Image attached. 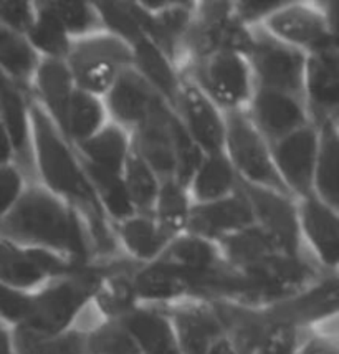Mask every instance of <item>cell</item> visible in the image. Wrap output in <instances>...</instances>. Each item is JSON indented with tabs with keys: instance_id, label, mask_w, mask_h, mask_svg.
Here are the masks:
<instances>
[{
	"instance_id": "obj_1",
	"label": "cell",
	"mask_w": 339,
	"mask_h": 354,
	"mask_svg": "<svg viewBox=\"0 0 339 354\" xmlns=\"http://www.w3.org/2000/svg\"><path fill=\"white\" fill-rule=\"evenodd\" d=\"M30 113L37 183L82 217L90 232L96 262L108 263L125 259L114 240L111 223L96 199L86 169L75 147L32 98Z\"/></svg>"
},
{
	"instance_id": "obj_2",
	"label": "cell",
	"mask_w": 339,
	"mask_h": 354,
	"mask_svg": "<svg viewBox=\"0 0 339 354\" xmlns=\"http://www.w3.org/2000/svg\"><path fill=\"white\" fill-rule=\"evenodd\" d=\"M0 239L28 250L50 252L76 265L98 263L82 217L37 180L27 184L0 221Z\"/></svg>"
},
{
	"instance_id": "obj_3",
	"label": "cell",
	"mask_w": 339,
	"mask_h": 354,
	"mask_svg": "<svg viewBox=\"0 0 339 354\" xmlns=\"http://www.w3.org/2000/svg\"><path fill=\"white\" fill-rule=\"evenodd\" d=\"M114 262L83 265L32 290L28 315L24 324L17 328L40 336H55L71 330Z\"/></svg>"
},
{
	"instance_id": "obj_4",
	"label": "cell",
	"mask_w": 339,
	"mask_h": 354,
	"mask_svg": "<svg viewBox=\"0 0 339 354\" xmlns=\"http://www.w3.org/2000/svg\"><path fill=\"white\" fill-rule=\"evenodd\" d=\"M210 303L239 354H296L306 336L308 330L285 322L268 306Z\"/></svg>"
},
{
	"instance_id": "obj_5",
	"label": "cell",
	"mask_w": 339,
	"mask_h": 354,
	"mask_svg": "<svg viewBox=\"0 0 339 354\" xmlns=\"http://www.w3.org/2000/svg\"><path fill=\"white\" fill-rule=\"evenodd\" d=\"M239 52L248 63L255 88L304 100L306 55L275 39L262 25L247 28Z\"/></svg>"
},
{
	"instance_id": "obj_6",
	"label": "cell",
	"mask_w": 339,
	"mask_h": 354,
	"mask_svg": "<svg viewBox=\"0 0 339 354\" xmlns=\"http://www.w3.org/2000/svg\"><path fill=\"white\" fill-rule=\"evenodd\" d=\"M182 77L194 83L220 111L247 108L255 83L245 57L239 50L222 48L189 63Z\"/></svg>"
},
{
	"instance_id": "obj_7",
	"label": "cell",
	"mask_w": 339,
	"mask_h": 354,
	"mask_svg": "<svg viewBox=\"0 0 339 354\" xmlns=\"http://www.w3.org/2000/svg\"><path fill=\"white\" fill-rule=\"evenodd\" d=\"M331 2H288L262 24L266 32L308 55L339 48L336 7Z\"/></svg>"
},
{
	"instance_id": "obj_8",
	"label": "cell",
	"mask_w": 339,
	"mask_h": 354,
	"mask_svg": "<svg viewBox=\"0 0 339 354\" xmlns=\"http://www.w3.org/2000/svg\"><path fill=\"white\" fill-rule=\"evenodd\" d=\"M66 66L78 90L103 96L118 77L133 66L131 46L108 32L71 41Z\"/></svg>"
},
{
	"instance_id": "obj_9",
	"label": "cell",
	"mask_w": 339,
	"mask_h": 354,
	"mask_svg": "<svg viewBox=\"0 0 339 354\" xmlns=\"http://www.w3.org/2000/svg\"><path fill=\"white\" fill-rule=\"evenodd\" d=\"M222 151L240 183L288 194L275 169L270 142L258 133L244 109L226 113V138Z\"/></svg>"
},
{
	"instance_id": "obj_10",
	"label": "cell",
	"mask_w": 339,
	"mask_h": 354,
	"mask_svg": "<svg viewBox=\"0 0 339 354\" xmlns=\"http://www.w3.org/2000/svg\"><path fill=\"white\" fill-rule=\"evenodd\" d=\"M239 191L248 202L253 225L280 252L288 255H306L303 250L302 239H300L296 199L288 194L257 187V185L240 183V180Z\"/></svg>"
},
{
	"instance_id": "obj_11",
	"label": "cell",
	"mask_w": 339,
	"mask_h": 354,
	"mask_svg": "<svg viewBox=\"0 0 339 354\" xmlns=\"http://www.w3.org/2000/svg\"><path fill=\"white\" fill-rule=\"evenodd\" d=\"M245 33L247 27L235 19L232 2H196L187 37V60L184 68L189 63L217 50H240Z\"/></svg>"
},
{
	"instance_id": "obj_12",
	"label": "cell",
	"mask_w": 339,
	"mask_h": 354,
	"mask_svg": "<svg viewBox=\"0 0 339 354\" xmlns=\"http://www.w3.org/2000/svg\"><path fill=\"white\" fill-rule=\"evenodd\" d=\"M304 254L326 273H339V210L309 194L296 199Z\"/></svg>"
},
{
	"instance_id": "obj_13",
	"label": "cell",
	"mask_w": 339,
	"mask_h": 354,
	"mask_svg": "<svg viewBox=\"0 0 339 354\" xmlns=\"http://www.w3.org/2000/svg\"><path fill=\"white\" fill-rule=\"evenodd\" d=\"M146 12V39L152 41L182 73L187 60V37L196 2L143 0Z\"/></svg>"
},
{
	"instance_id": "obj_14",
	"label": "cell",
	"mask_w": 339,
	"mask_h": 354,
	"mask_svg": "<svg viewBox=\"0 0 339 354\" xmlns=\"http://www.w3.org/2000/svg\"><path fill=\"white\" fill-rule=\"evenodd\" d=\"M271 159L286 192L293 199L313 194L318 129L308 124L270 145Z\"/></svg>"
},
{
	"instance_id": "obj_15",
	"label": "cell",
	"mask_w": 339,
	"mask_h": 354,
	"mask_svg": "<svg viewBox=\"0 0 339 354\" xmlns=\"http://www.w3.org/2000/svg\"><path fill=\"white\" fill-rule=\"evenodd\" d=\"M0 123L12 147L14 164L30 183H35L30 93L0 71Z\"/></svg>"
},
{
	"instance_id": "obj_16",
	"label": "cell",
	"mask_w": 339,
	"mask_h": 354,
	"mask_svg": "<svg viewBox=\"0 0 339 354\" xmlns=\"http://www.w3.org/2000/svg\"><path fill=\"white\" fill-rule=\"evenodd\" d=\"M161 308L167 315L181 354H207L226 336L223 324L210 301L185 298Z\"/></svg>"
},
{
	"instance_id": "obj_17",
	"label": "cell",
	"mask_w": 339,
	"mask_h": 354,
	"mask_svg": "<svg viewBox=\"0 0 339 354\" xmlns=\"http://www.w3.org/2000/svg\"><path fill=\"white\" fill-rule=\"evenodd\" d=\"M244 111L270 145L313 124L303 98L264 88H255Z\"/></svg>"
},
{
	"instance_id": "obj_18",
	"label": "cell",
	"mask_w": 339,
	"mask_h": 354,
	"mask_svg": "<svg viewBox=\"0 0 339 354\" xmlns=\"http://www.w3.org/2000/svg\"><path fill=\"white\" fill-rule=\"evenodd\" d=\"M174 115L189 138L203 154L223 149L226 113L220 111L199 88L184 78L179 98L172 108Z\"/></svg>"
},
{
	"instance_id": "obj_19",
	"label": "cell",
	"mask_w": 339,
	"mask_h": 354,
	"mask_svg": "<svg viewBox=\"0 0 339 354\" xmlns=\"http://www.w3.org/2000/svg\"><path fill=\"white\" fill-rule=\"evenodd\" d=\"M83 267L50 252L28 250L0 239V283L20 290H35L50 278Z\"/></svg>"
},
{
	"instance_id": "obj_20",
	"label": "cell",
	"mask_w": 339,
	"mask_h": 354,
	"mask_svg": "<svg viewBox=\"0 0 339 354\" xmlns=\"http://www.w3.org/2000/svg\"><path fill=\"white\" fill-rule=\"evenodd\" d=\"M296 328L309 330L328 319L339 316V273L326 275L302 292L266 305Z\"/></svg>"
},
{
	"instance_id": "obj_21",
	"label": "cell",
	"mask_w": 339,
	"mask_h": 354,
	"mask_svg": "<svg viewBox=\"0 0 339 354\" xmlns=\"http://www.w3.org/2000/svg\"><path fill=\"white\" fill-rule=\"evenodd\" d=\"M304 103L315 126L339 121V48L306 57Z\"/></svg>"
},
{
	"instance_id": "obj_22",
	"label": "cell",
	"mask_w": 339,
	"mask_h": 354,
	"mask_svg": "<svg viewBox=\"0 0 339 354\" xmlns=\"http://www.w3.org/2000/svg\"><path fill=\"white\" fill-rule=\"evenodd\" d=\"M174 120L176 116L172 109L159 98L151 108L149 115L131 134L134 151L149 164L161 179L174 177L176 172L172 145Z\"/></svg>"
},
{
	"instance_id": "obj_23",
	"label": "cell",
	"mask_w": 339,
	"mask_h": 354,
	"mask_svg": "<svg viewBox=\"0 0 339 354\" xmlns=\"http://www.w3.org/2000/svg\"><path fill=\"white\" fill-rule=\"evenodd\" d=\"M131 290L138 305L166 306L194 297L192 278L161 260L131 268Z\"/></svg>"
},
{
	"instance_id": "obj_24",
	"label": "cell",
	"mask_w": 339,
	"mask_h": 354,
	"mask_svg": "<svg viewBox=\"0 0 339 354\" xmlns=\"http://www.w3.org/2000/svg\"><path fill=\"white\" fill-rule=\"evenodd\" d=\"M158 100L159 96L133 66L122 71L103 96L108 120L129 134L139 128Z\"/></svg>"
},
{
	"instance_id": "obj_25",
	"label": "cell",
	"mask_w": 339,
	"mask_h": 354,
	"mask_svg": "<svg viewBox=\"0 0 339 354\" xmlns=\"http://www.w3.org/2000/svg\"><path fill=\"white\" fill-rule=\"evenodd\" d=\"M252 225L253 217L248 202L244 194L237 191L226 199L192 205L187 232L217 243Z\"/></svg>"
},
{
	"instance_id": "obj_26",
	"label": "cell",
	"mask_w": 339,
	"mask_h": 354,
	"mask_svg": "<svg viewBox=\"0 0 339 354\" xmlns=\"http://www.w3.org/2000/svg\"><path fill=\"white\" fill-rule=\"evenodd\" d=\"M75 90V82L65 60L40 58L28 93L60 131L65 126L68 104Z\"/></svg>"
},
{
	"instance_id": "obj_27",
	"label": "cell",
	"mask_w": 339,
	"mask_h": 354,
	"mask_svg": "<svg viewBox=\"0 0 339 354\" xmlns=\"http://www.w3.org/2000/svg\"><path fill=\"white\" fill-rule=\"evenodd\" d=\"M113 234L121 255L136 265L156 262L172 240L161 229L152 214L139 212L114 223Z\"/></svg>"
},
{
	"instance_id": "obj_28",
	"label": "cell",
	"mask_w": 339,
	"mask_h": 354,
	"mask_svg": "<svg viewBox=\"0 0 339 354\" xmlns=\"http://www.w3.org/2000/svg\"><path fill=\"white\" fill-rule=\"evenodd\" d=\"M120 323L133 338L139 354H181L167 315L161 306L138 305Z\"/></svg>"
},
{
	"instance_id": "obj_29",
	"label": "cell",
	"mask_w": 339,
	"mask_h": 354,
	"mask_svg": "<svg viewBox=\"0 0 339 354\" xmlns=\"http://www.w3.org/2000/svg\"><path fill=\"white\" fill-rule=\"evenodd\" d=\"M131 52H133V68L172 109L184 83L179 68L146 37L131 46Z\"/></svg>"
},
{
	"instance_id": "obj_30",
	"label": "cell",
	"mask_w": 339,
	"mask_h": 354,
	"mask_svg": "<svg viewBox=\"0 0 339 354\" xmlns=\"http://www.w3.org/2000/svg\"><path fill=\"white\" fill-rule=\"evenodd\" d=\"M185 187L194 205L209 204L239 191V177L223 151H219L203 154Z\"/></svg>"
},
{
	"instance_id": "obj_31",
	"label": "cell",
	"mask_w": 339,
	"mask_h": 354,
	"mask_svg": "<svg viewBox=\"0 0 339 354\" xmlns=\"http://www.w3.org/2000/svg\"><path fill=\"white\" fill-rule=\"evenodd\" d=\"M318 149L313 176V194L339 210V121L316 126Z\"/></svg>"
},
{
	"instance_id": "obj_32",
	"label": "cell",
	"mask_w": 339,
	"mask_h": 354,
	"mask_svg": "<svg viewBox=\"0 0 339 354\" xmlns=\"http://www.w3.org/2000/svg\"><path fill=\"white\" fill-rule=\"evenodd\" d=\"M73 147L84 162L100 169L122 174L125 164L133 149V138L121 126L108 121L98 133Z\"/></svg>"
},
{
	"instance_id": "obj_33",
	"label": "cell",
	"mask_w": 339,
	"mask_h": 354,
	"mask_svg": "<svg viewBox=\"0 0 339 354\" xmlns=\"http://www.w3.org/2000/svg\"><path fill=\"white\" fill-rule=\"evenodd\" d=\"M158 260L172 265L190 277L205 275L226 263L217 243L189 232L174 237Z\"/></svg>"
},
{
	"instance_id": "obj_34",
	"label": "cell",
	"mask_w": 339,
	"mask_h": 354,
	"mask_svg": "<svg viewBox=\"0 0 339 354\" xmlns=\"http://www.w3.org/2000/svg\"><path fill=\"white\" fill-rule=\"evenodd\" d=\"M35 2V19L30 30L27 32V40L40 58L50 60H66L70 52L71 39L55 14L50 0H33Z\"/></svg>"
},
{
	"instance_id": "obj_35",
	"label": "cell",
	"mask_w": 339,
	"mask_h": 354,
	"mask_svg": "<svg viewBox=\"0 0 339 354\" xmlns=\"http://www.w3.org/2000/svg\"><path fill=\"white\" fill-rule=\"evenodd\" d=\"M108 121L103 98L76 88L68 104L62 134L71 146H78L98 133Z\"/></svg>"
},
{
	"instance_id": "obj_36",
	"label": "cell",
	"mask_w": 339,
	"mask_h": 354,
	"mask_svg": "<svg viewBox=\"0 0 339 354\" xmlns=\"http://www.w3.org/2000/svg\"><path fill=\"white\" fill-rule=\"evenodd\" d=\"M40 57L28 44L27 37L0 22V71L25 91L30 85Z\"/></svg>"
},
{
	"instance_id": "obj_37",
	"label": "cell",
	"mask_w": 339,
	"mask_h": 354,
	"mask_svg": "<svg viewBox=\"0 0 339 354\" xmlns=\"http://www.w3.org/2000/svg\"><path fill=\"white\" fill-rule=\"evenodd\" d=\"M192 205L187 187L176 177H167L161 180L158 197L151 214L161 229L166 232L167 237L174 239L187 232Z\"/></svg>"
},
{
	"instance_id": "obj_38",
	"label": "cell",
	"mask_w": 339,
	"mask_h": 354,
	"mask_svg": "<svg viewBox=\"0 0 339 354\" xmlns=\"http://www.w3.org/2000/svg\"><path fill=\"white\" fill-rule=\"evenodd\" d=\"M83 166L84 169H86L88 179H90V184L93 191H95L96 199H98L101 209H103L104 216L108 217L111 227L114 223L125 221V218H128L133 216V214H136L121 174L100 169V167L91 166V164L84 161Z\"/></svg>"
},
{
	"instance_id": "obj_39",
	"label": "cell",
	"mask_w": 339,
	"mask_h": 354,
	"mask_svg": "<svg viewBox=\"0 0 339 354\" xmlns=\"http://www.w3.org/2000/svg\"><path fill=\"white\" fill-rule=\"evenodd\" d=\"M104 32L133 46L146 37V12L139 2H95Z\"/></svg>"
},
{
	"instance_id": "obj_40",
	"label": "cell",
	"mask_w": 339,
	"mask_h": 354,
	"mask_svg": "<svg viewBox=\"0 0 339 354\" xmlns=\"http://www.w3.org/2000/svg\"><path fill=\"white\" fill-rule=\"evenodd\" d=\"M15 354H88L86 333L71 328L62 335L40 336L22 328L12 330Z\"/></svg>"
},
{
	"instance_id": "obj_41",
	"label": "cell",
	"mask_w": 339,
	"mask_h": 354,
	"mask_svg": "<svg viewBox=\"0 0 339 354\" xmlns=\"http://www.w3.org/2000/svg\"><path fill=\"white\" fill-rule=\"evenodd\" d=\"M121 176L136 212L151 214L163 179L156 174V171L144 161L141 156L136 153L134 147L131 149Z\"/></svg>"
},
{
	"instance_id": "obj_42",
	"label": "cell",
	"mask_w": 339,
	"mask_h": 354,
	"mask_svg": "<svg viewBox=\"0 0 339 354\" xmlns=\"http://www.w3.org/2000/svg\"><path fill=\"white\" fill-rule=\"evenodd\" d=\"M71 41L104 32L95 2L82 0H50Z\"/></svg>"
},
{
	"instance_id": "obj_43",
	"label": "cell",
	"mask_w": 339,
	"mask_h": 354,
	"mask_svg": "<svg viewBox=\"0 0 339 354\" xmlns=\"http://www.w3.org/2000/svg\"><path fill=\"white\" fill-rule=\"evenodd\" d=\"M88 354H139L120 322H104L88 333Z\"/></svg>"
},
{
	"instance_id": "obj_44",
	"label": "cell",
	"mask_w": 339,
	"mask_h": 354,
	"mask_svg": "<svg viewBox=\"0 0 339 354\" xmlns=\"http://www.w3.org/2000/svg\"><path fill=\"white\" fill-rule=\"evenodd\" d=\"M296 354H339L338 316L309 328Z\"/></svg>"
},
{
	"instance_id": "obj_45",
	"label": "cell",
	"mask_w": 339,
	"mask_h": 354,
	"mask_svg": "<svg viewBox=\"0 0 339 354\" xmlns=\"http://www.w3.org/2000/svg\"><path fill=\"white\" fill-rule=\"evenodd\" d=\"M32 290H20L0 283V322L12 330L24 324L30 306Z\"/></svg>"
},
{
	"instance_id": "obj_46",
	"label": "cell",
	"mask_w": 339,
	"mask_h": 354,
	"mask_svg": "<svg viewBox=\"0 0 339 354\" xmlns=\"http://www.w3.org/2000/svg\"><path fill=\"white\" fill-rule=\"evenodd\" d=\"M30 180L14 162L0 164V221L15 205Z\"/></svg>"
},
{
	"instance_id": "obj_47",
	"label": "cell",
	"mask_w": 339,
	"mask_h": 354,
	"mask_svg": "<svg viewBox=\"0 0 339 354\" xmlns=\"http://www.w3.org/2000/svg\"><path fill=\"white\" fill-rule=\"evenodd\" d=\"M35 19V2L28 0H0V22L12 30L24 33L30 30Z\"/></svg>"
},
{
	"instance_id": "obj_48",
	"label": "cell",
	"mask_w": 339,
	"mask_h": 354,
	"mask_svg": "<svg viewBox=\"0 0 339 354\" xmlns=\"http://www.w3.org/2000/svg\"><path fill=\"white\" fill-rule=\"evenodd\" d=\"M234 3L235 19L244 27H257L285 3V0H244Z\"/></svg>"
},
{
	"instance_id": "obj_49",
	"label": "cell",
	"mask_w": 339,
	"mask_h": 354,
	"mask_svg": "<svg viewBox=\"0 0 339 354\" xmlns=\"http://www.w3.org/2000/svg\"><path fill=\"white\" fill-rule=\"evenodd\" d=\"M0 354H15L12 328L2 322H0Z\"/></svg>"
},
{
	"instance_id": "obj_50",
	"label": "cell",
	"mask_w": 339,
	"mask_h": 354,
	"mask_svg": "<svg viewBox=\"0 0 339 354\" xmlns=\"http://www.w3.org/2000/svg\"><path fill=\"white\" fill-rule=\"evenodd\" d=\"M7 162H14V156H12V147L6 131H3V126L0 123V164Z\"/></svg>"
},
{
	"instance_id": "obj_51",
	"label": "cell",
	"mask_w": 339,
	"mask_h": 354,
	"mask_svg": "<svg viewBox=\"0 0 339 354\" xmlns=\"http://www.w3.org/2000/svg\"><path fill=\"white\" fill-rule=\"evenodd\" d=\"M207 354H239V351H237L234 344L230 343V339H228L227 336H223V338H220L217 343L212 346V349Z\"/></svg>"
}]
</instances>
